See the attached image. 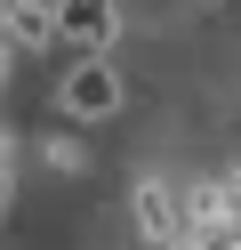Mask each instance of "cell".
Instances as JSON below:
<instances>
[{
  "instance_id": "cell-2",
  "label": "cell",
  "mask_w": 241,
  "mask_h": 250,
  "mask_svg": "<svg viewBox=\"0 0 241 250\" xmlns=\"http://www.w3.org/2000/svg\"><path fill=\"white\" fill-rule=\"evenodd\" d=\"M121 73H112V57H73L64 65V81H56V113H73V121H105V113H121Z\"/></svg>"
},
{
  "instance_id": "cell-3",
  "label": "cell",
  "mask_w": 241,
  "mask_h": 250,
  "mask_svg": "<svg viewBox=\"0 0 241 250\" xmlns=\"http://www.w3.org/2000/svg\"><path fill=\"white\" fill-rule=\"evenodd\" d=\"M137 234H145V242H177V194L153 186V178L137 186Z\"/></svg>"
},
{
  "instance_id": "cell-4",
  "label": "cell",
  "mask_w": 241,
  "mask_h": 250,
  "mask_svg": "<svg viewBox=\"0 0 241 250\" xmlns=\"http://www.w3.org/2000/svg\"><path fill=\"white\" fill-rule=\"evenodd\" d=\"M48 169H56V178H73V169H89V146H80V137H48Z\"/></svg>"
},
{
  "instance_id": "cell-5",
  "label": "cell",
  "mask_w": 241,
  "mask_h": 250,
  "mask_svg": "<svg viewBox=\"0 0 241 250\" xmlns=\"http://www.w3.org/2000/svg\"><path fill=\"white\" fill-rule=\"evenodd\" d=\"M8 194H16V162H0V210H8Z\"/></svg>"
},
{
  "instance_id": "cell-7",
  "label": "cell",
  "mask_w": 241,
  "mask_h": 250,
  "mask_svg": "<svg viewBox=\"0 0 241 250\" xmlns=\"http://www.w3.org/2000/svg\"><path fill=\"white\" fill-rule=\"evenodd\" d=\"M0 81H8V49H0Z\"/></svg>"
},
{
  "instance_id": "cell-6",
  "label": "cell",
  "mask_w": 241,
  "mask_h": 250,
  "mask_svg": "<svg viewBox=\"0 0 241 250\" xmlns=\"http://www.w3.org/2000/svg\"><path fill=\"white\" fill-rule=\"evenodd\" d=\"M0 162H16V153H8V129H0Z\"/></svg>"
},
{
  "instance_id": "cell-1",
  "label": "cell",
  "mask_w": 241,
  "mask_h": 250,
  "mask_svg": "<svg viewBox=\"0 0 241 250\" xmlns=\"http://www.w3.org/2000/svg\"><path fill=\"white\" fill-rule=\"evenodd\" d=\"M48 41L73 57H105L121 41V0H48Z\"/></svg>"
}]
</instances>
